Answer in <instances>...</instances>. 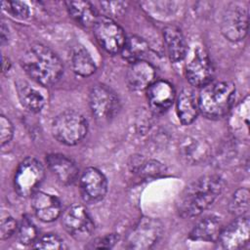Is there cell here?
I'll return each instance as SVG.
<instances>
[{"mask_svg":"<svg viewBox=\"0 0 250 250\" xmlns=\"http://www.w3.org/2000/svg\"><path fill=\"white\" fill-rule=\"evenodd\" d=\"M225 183L218 175H207L190 183L180 193L176 210L183 218H194L208 209L223 191Z\"/></svg>","mask_w":250,"mask_h":250,"instance_id":"cell-1","label":"cell"},{"mask_svg":"<svg viewBox=\"0 0 250 250\" xmlns=\"http://www.w3.org/2000/svg\"><path fill=\"white\" fill-rule=\"evenodd\" d=\"M21 64L25 73L42 86H52L62 77L63 65L49 47L32 44L21 56Z\"/></svg>","mask_w":250,"mask_h":250,"instance_id":"cell-2","label":"cell"},{"mask_svg":"<svg viewBox=\"0 0 250 250\" xmlns=\"http://www.w3.org/2000/svg\"><path fill=\"white\" fill-rule=\"evenodd\" d=\"M235 86L229 81L211 82L202 87L198 95L199 111L209 119H219L232 107Z\"/></svg>","mask_w":250,"mask_h":250,"instance_id":"cell-3","label":"cell"},{"mask_svg":"<svg viewBox=\"0 0 250 250\" xmlns=\"http://www.w3.org/2000/svg\"><path fill=\"white\" fill-rule=\"evenodd\" d=\"M88 132V122L85 117L74 110H64L58 114L52 122V134L61 144L75 146L79 144Z\"/></svg>","mask_w":250,"mask_h":250,"instance_id":"cell-4","label":"cell"},{"mask_svg":"<svg viewBox=\"0 0 250 250\" xmlns=\"http://www.w3.org/2000/svg\"><path fill=\"white\" fill-rule=\"evenodd\" d=\"M45 177L44 166L36 158L27 157L18 166L14 177V188L21 197L32 196Z\"/></svg>","mask_w":250,"mask_h":250,"instance_id":"cell-5","label":"cell"},{"mask_svg":"<svg viewBox=\"0 0 250 250\" xmlns=\"http://www.w3.org/2000/svg\"><path fill=\"white\" fill-rule=\"evenodd\" d=\"M89 104L92 114L100 122L110 121L120 109V102L117 95L104 84H96L91 88Z\"/></svg>","mask_w":250,"mask_h":250,"instance_id":"cell-6","label":"cell"},{"mask_svg":"<svg viewBox=\"0 0 250 250\" xmlns=\"http://www.w3.org/2000/svg\"><path fill=\"white\" fill-rule=\"evenodd\" d=\"M93 29L98 43L104 51L111 55L121 52L127 37L123 28L112 19L100 16Z\"/></svg>","mask_w":250,"mask_h":250,"instance_id":"cell-7","label":"cell"},{"mask_svg":"<svg viewBox=\"0 0 250 250\" xmlns=\"http://www.w3.org/2000/svg\"><path fill=\"white\" fill-rule=\"evenodd\" d=\"M162 230L160 221L153 218H143L128 233L126 246L130 249H149L158 241Z\"/></svg>","mask_w":250,"mask_h":250,"instance_id":"cell-8","label":"cell"},{"mask_svg":"<svg viewBox=\"0 0 250 250\" xmlns=\"http://www.w3.org/2000/svg\"><path fill=\"white\" fill-rule=\"evenodd\" d=\"M63 229L75 239L85 240L91 236L95 225L88 210L81 204L69 206L62 214Z\"/></svg>","mask_w":250,"mask_h":250,"instance_id":"cell-9","label":"cell"},{"mask_svg":"<svg viewBox=\"0 0 250 250\" xmlns=\"http://www.w3.org/2000/svg\"><path fill=\"white\" fill-rule=\"evenodd\" d=\"M248 9L232 3L229 4L224 14L221 23L223 35L231 42L242 40L248 31Z\"/></svg>","mask_w":250,"mask_h":250,"instance_id":"cell-10","label":"cell"},{"mask_svg":"<svg viewBox=\"0 0 250 250\" xmlns=\"http://www.w3.org/2000/svg\"><path fill=\"white\" fill-rule=\"evenodd\" d=\"M80 194L87 203H98L104 199L107 191L105 176L97 168L89 167L82 173L79 181Z\"/></svg>","mask_w":250,"mask_h":250,"instance_id":"cell-11","label":"cell"},{"mask_svg":"<svg viewBox=\"0 0 250 250\" xmlns=\"http://www.w3.org/2000/svg\"><path fill=\"white\" fill-rule=\"evenodd\" d=\"M186 74L188 82L195 87H204L212 82L214 67L204 50H196L192 59L187 64Z\"/></svg>","mask_w":250,"mask_h":250,"instance_id":"cell-12","label":"cell"},{"mask_svg":"<svg viewBox=\"0 0 250 250\" xmlns=\"http://www.w3.org/2000/svg\"><path fill=\"white\" fill-rule=\"evenodd\" d=\"M146 98L150 110L155 114H162L172 106L176 91L169 81L155 80L146 89Z\"/></svg>","mask_w":250,"mask_h":250,"instance_id":"cell-13","label":"cell"},{"mask_svg":"<svg viewBox=\"0 0 250 250\" xmlns=\"http://www.w3.org/2000/svg\"><path fill=\"white\" fill-rule=\"evenodd\" d=\"M249 219L239 216L226 228H223L219 237L223 248L236 250L244 247L249 238Z\"/></svg>","mask_w":250,"mask_h":250,"instance_id":"cell-14","label":"cell"},{"mask_svg":"<svg viewBox=\"0 0 250 250\" xmlns=\"http://www.w3.org/2000/svg\"><path fill=\"white\" fill-rule=\"evenodd\" d=\"M31 207L35 216L45 223L57 220L62 213V206L59 198L51 193L41 190H37L32 195Z\"/></svg>","mask_w":250,"mask_h":250,"instance_id":"cell-15","label":"cell"},{"mask_svg":"<svg viewBox=\"0 0 250 250\" xmlns=\"http://www.w3.org/2000/svg\"><path fill=\"white\" fill-rule=\"evenodd\" d=\"M47 165L53 175L62 185H71L78 177V167L75 162L62 153H50L46 157Z\"/></svg>","mask_w":250,"mask_h":250,"instance_id":"cell-16","label":"cell"},{"mask_svg":"<svg viewBox=\"0 0 250 250\" xmlns=\"http://www.w3.org/2000/svg\"><path fill=\"white\" fill-rule=\"evenodd\" d=\"M126 81L132 91L146 90L155 81V69L146 60L133 62L127 70Z\"/></svg>","mask_w":250,"mask_h":250,"instance_id":"cell-17","label":"cell"},{"mask_svg":"<svg viewBox=\"0 0 250 250\" xmlns=\"http://www.w3.org/2000/svg\"><path fill=\"white\" fill-rule=\"evenodd\" d=\"M198 96L190 88H184L177 98V113L184 125L191 124L199 113Z\"/></svg>","mask_w":250,"mask_h":250,"instance_id":"cell-18","label":"cell"},{"mask_svg":"<svg viewBox=\"0 0 250 250\" xmlns=\"http://www.w3.org/2000/svg\"><path fill=\"white\" fill-rule=\"evenodd\" d=\"M163 38L170 61L173 62L183 61L187 55V43L181 29L168 25L163 29Z\"/></svg>","mask_w":250,"mask_h":250,"instance_id":"cell-19","label":"cell"},{"mask_svg":"<svg viewBox=\"0 0 250 250\" xmlns=\"http://www.w3.org/2000/svg\"><path fill=\"white\" fill-rule=\"evenodd\" d=\"M223 226L219 218L209 216L199 221L189 233V238L194 241L216 242L219 240Z\"/></svg>","mask_w":250,"mask_h":250,"instance_id":"cell-20","label":"cell"},{"mask_svg":"<svg viewBox=\"0 0 250 250\" xmlns=\"http://www.w3.org/2000/svg\"><path fill=\"white\" fill-rule=\"evenodd\" d=\"M16 89L21 105L28 111L36 113L43 108L45 104V98L28 82L24 80L17 81Z\"/></svg>","mask_w":250,"mask_h":250,"instance_id":"cell-21","label":"cell"},{"mask_svg":"<svg viewBox=\"0 0 250 250\" xmlns=\"http://www.w3.org/2000/svg\"><path fill=\"white\" fill-rule=\"evenodd\" d=\"M65 5L70 17L82 26H94L100 17L96 8L88 1H67Z\"/></svg>","mask_w":250,"mask_h":250,"instance_id":"cell-22","label":"cell"},{"mask_svg":"<svg viewBox=\"0 0 250 250\" xmlns=\"http://www.w3.org/2000/svg\"><path fill=\"white\" fill-rule=\"evenodd\" d=\"M149 52V46L147 42L136 35L128 37L121 50L122 58L130 63L145 61L146 55Z\"/></svg>","mask_w":250,"mask_h":250,"instance_id":"cell-23","label":"cell"},{"mask_svg":"<svg viewBox=\"0 0 250 250\" xmlns=\"http://www.w3.org/2000/svg\"><path fill=\"white\" fill-rule=\"evenodd\" d=\"M70 61L73 72L81 77H88L96 71V63L93 58L89 52L81 46L73 50Z\"/></svg>","mask_w":250,"mask_h":250,"instance_id":"cell-24","label":"cell"},{"mask_svg":"<svg viewBox=\"0 0 250 250\" xmlns=\"http://www.w3.org/2000/svg\"><path fill=\"white\" fill-rule=\"evenodd\" d=\"M182 151L188 161L197 162L205 157L208 151V146L206 142H203L202 140L188 137L183 143Z\"/></svg>","mask_w":250,"mask_h":250,"instance_id":"cell-25","label":"cell"},{"mask_svg":"<svg viewBox=\"0 0 250 250\" xmlns=\"http://www.w3.org/2000/svg\"><path fill=\"white\" fill-rule=\"evenodd\" d=\"M133 171L136 173H139L140 176L150 178V177H156L161 174H163L166 170L165 166L157 161V160H142L140 157H138L136 160H133Z\"/></svg>","mask_w":250,"mask_h":250,"instance_id":"cell-26","label":"cell"},{"mask_svg":"<svg viewBox=\"0 0 250 250\" xmlns=\"http://www.w3.org/2000/svg\"><path fill=\"white\" fill-rule=\"evenodd\" d=\"M229 212L236 216H244V214L249 210V190L245 188H240L236 189L229 203Z\"/></svg>","mask_w":250,"mask_h":250,"instance_id":"cell-27","label":"cell"},{"mask_svg":"<svg viewBox=\"0 0 250 250\" xmlns=\"http://www.w3.org/2000/svg\"><path fill=\"white\" fill-rule=\"evenodd\" d=\"M37 229L28 216H23L17 229V236L20 243L23 245L33 244L38 238Z\"/></svg>","mask_w":250,"mask_h":250,"instance_id":"cell-28","label":"cell"},{"mask_svg":"<svg viewBox=\"0 0 250 250\" xmlns=\"http://www.w3.org/2000/svg\"><path fill=\"white\" fill-rule=\"evenodd\" d=\"M37 249H62L64 248L63 240L56 233H46L36 239L32 245Z\"/></svg>","mask_w":250,"mask_h":250,"instance_id":"cell-29","label":"cell"},{"mask_svg":"<svg viewBox=\"0 0 250 250\" xmlns=\"http://www.w3.org/2000/svg\"><path fill=\"white\" fill-rule=\"evenodd\" d=\"M2 7L5 11L13 15L15 18L25 20L30 15V10L25 2L21 1H3Z\"/></svg>","mask_w":250,"mask_h":250,"instance_id":"cell-30","label":"cell"},{"mask_svg":"<svg viewBox=\"0 0 250 250\" xmlns=\"http://www.w3.org/2000/svg\"><path fill=\"white\" fill-rule=\"evenodd\" d=\"M101 10L104 14V17L112 19V17H118L125 12L127 7L126 2L120 1H109V2H100Z\"/></svg>","mask_w":250,"mask_h":250,"instance_id":"cell-31","label":"cell"},{"mask_svg":"<svg viewBox=\"0 0 250 250\" xmlns=\"http://www.w3.org/2000/svg\"><path fill=\"white\" fill-rule=\"evenodd\" d=\"M18 226L15 219L9 214H2L0 223V238L2 240L10 238L15 231H17Z\"/></svg>","mask_w":250,"mask_h":250,"instance_id":"cell-32","label":"cell"},{"mask_svg":"<svg viewBox=\"0 0 250 250\" xmlns=\"http://www.w3.org/2000/svg\"><path fill=\"white\" fill-rule=\"evenodd\" d=\"M119 240V235L117 233H108L102 237L94 239L87 248L90 249H109L112 248Z\"/></svg>","mask_w":250,"mask_h":250,"instance_id":"cell-33","label":"cell"},{"mask_svg":"<svg viewBox=\"0 0 250 250\" xmlns=\"http://www.w3.org/2000/svg\"><path fill=\"white\" fill-rule=\"evenodd\" d=\"M14 135V126L9 118L4 115L0 116V143L5 146L10 143Z\"/></svg>","mask_w":250,"mask_h":250,"instance_id":"cell-34","label":"cell"},{"mask_svg":"<svg viewBox=\"0 0 250 250\" xmlns=\"http://www.w3.org/2000/svg\"><path fill=\"white\" fill-rule=\"evenodd\" d=\"M0 38H1V44L2 45H4L9 40V29H8V26H6L4 21H2V23H1Z\"/></svg>","mask_w":250,"mask_h":250,"instance_id":"cell-35","label":"cell"},{"mask_svg":"<svg viewBox=\"0 0 250 250\" xmlns=\"http://www.w3.org/2000/svg\"><path fill=\"white\" fill-rule=\"evenodd\" d=\"M11 64L12 63H11L10 60L7 57L3 56V58H2V72L5 73V72L9 71V69L11 67Z\"/></svg>","mask_w":250,"mask_h":250,"instance_id":"cell-36","label":"cell"}]
</instances>
